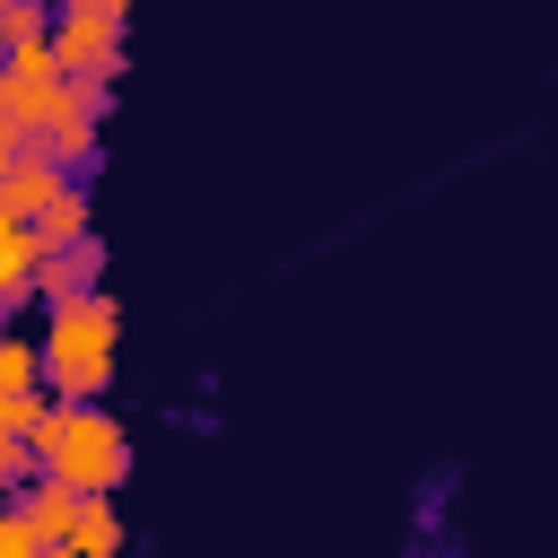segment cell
Segmentation results:
<instances>
[{
    "label": "cell",
    "mask_w": 558,
    "mask_h": 558,
    "mask_svg": "<svg viewBox=\"0 0 558 558\" xmlns=\"http://www.w3.org/2000/svg\"><path fill=\"white\" fill-rule=\"evenodd\" d=\"M0 9H9V0H0Z\"/></svg>",
    "instance_id": "cell-21"
},
{
    "label": "cell",
    "mask_w": 558,
    "mask_h": 558,
    "mask_svg": "<svg viewBox=\"0 0 558 558\" xmlns=\"http://www.w3.org/2000/svg\"><path fill=\"white\" fill-rule=\"evenodd\" d=\"M78 497H87V488H70V480H44V471H35V488H26L17 506L35 514V532H44V549H70V523H78Z\"/></svg>",
    "instance_id": "cell-7"
},
{
    "label": "cell",
    "mask_w": 558,
    "mask_h": 558,
    "mask_svg": "<svg viewBox=\"0 0 558 558\" xmlns=\"http://www.w3.org/2000/svg\"><path fill=\"white\" fill-rule=\"evenodd\" d=\"M61 192H70V166H61L52 148H26V157L0 174V201H9V218H44Z\"/></svg>",
    "instance_id": "cell-5"
},
{
    "label": "cell",
    "mask_w": 558,
    "mask_h": 558,
    "mask_svg": "<svg viewBox=\"0 0 558 558\" xmlns=\"http://www.w3.org/2000/svg\"><path fill=\"white\" fill-rule=\"evenodd\" d=\"M35 235H44V244H61V235H87V183H78V174H70V192H61V201L35 218Z\"/></svg>",
    "instance_id": "cell-12"
},
{
    "label": "cell",
    "mask_w": 558,
    "mask_h": 558,
    "mask_svg": "<svg viewBox=\"0 0 558 558\" xmlns=\"http://www.w3.org/2000/svg\"><path fill=\"white\" fill-rule=\"evenodd\" d=\"M9 61V78H0V113L26 131V148L52 131V113H61V87H70V70H61V52L52 44H17V52H0Z\"/></svg>",
    "instance_id": "cell-3"
},
{
    "label": "cell",
    "mask_w": 558,
    "mask_h": 558,
    "mask_svg": "<svg viewBox=\"0 0 558 558\" xmlns=\"http://www.w3.org/2000/svg\"><path fill=\"white\" fill-rule=\"evenodd\" d=\"M35 148H52L70 174H87V166H96V113H52V131H44Z\"/></svg>",
    "instance_id": "cell-10"
},
{
    "label": "cell",
    "mask_w": 558,
    "mask_h": 558,
    "mask_svg": "<svg viewBox=\"0 0 558 558\" xmlns=\"http://www.w3.org/2000/svg\"><path fill=\"white\" fill-rule=\"evenodd\" d=\"M52 0H9L0 9V52H17V44H52Z\"/></svg>",
    "instance_id": "cell-11"
},
{
    "label": "cell",
    "mask_w": 558,
    "mask_h": 558,
    "mask_svg": "<svg viewBox=\"0 0 558 558\" xmlns=\"http://www.w3.org/2000/svg\"><path fill=\"white\" fill-rule=\"evenodd\" d=\"M113 549H122L113 488H87V497H78V523H70V549H61V558H113Z\"/></svg>",
    "instance_id": "cell-8"
},
{
    "label": "cell",
    "mask_w": 558,
    "mask_h": 558,
    "mask_svg": "<svg viewBox=\"0 0 558 558\" xmlns=\"http://www.w3.org/2000/svg\"><path fill=\"white\" fill-rule=\"evenodd\" d=\"M17 384H44V340L0 331V392H17Z\"/></svg>",
    "instance_id": "cell-13"
},
{
    "label": "cell",
    "mask_w": 558,
    "mask_h": 558,
    "mask_svg": "<svg viewBox=\"0 0 558 558\" xmlns=\"http://www.w3.org/2000/svg\"><path fill=\"white\" fill-rule=\"evenodd\" d=\"M78 9H105V17H131V0H78Z\"/></svg>",
    "instance_id": "cell-16"
},
{
    "label": "cell",
    "mask_w": 558,
    "mask_h": 558,
    "mask_svg": "<svg viewBox=\"0 0 558 558\" xmlns=\"http://www.w3.org/2000/svg\"><path fill=\"white\" fill-rule=\"evenodd\" d=\"M61 17H52V52H61V70H122V17H105V9H78V0H52Z\"/></svg>",
    "instance_id": "cell-4"
},
{
    "label": "cell",
    "mask_w": 558,
    "mask_h": 558,
    "mask_svg": "<svg viewBox=\"0 0 558 558\" xmlns=\"http://www.w3.org/2000/svg\"><path fill=\"white\" fill-rule=\"evenodd\" d=\"M35 462H44V480H70V488H122L131 480V436L105 401L52 392V410L35 427Z\"/></svg>",
    "instance_id": "cell-1"
},
{
    "label": "cell",
    "mask_w": 558,
    "mask_h": 558,
    "mask_svg": "<svg viewBox=\"0 0 558 558\" xmlns=\"http://www.w3.org/2000/svg\"><path fill=\"white\" fill-rule=\"evenodd\" d=\"M0 331H9V305H0Z\"/></svg>",
    "instance_id": "cell-18"
},
{
    "label": "cell",
    "mask_w": 558,
    "mask_h": 558,
    "mask_svg": "<svg viewBox=\"0 0 558 558\" xmlns=\"http://www.w3.org/2000/svg\"><path fill=\"white\" fill-rule=\"evenodd\" d=\"M113 340H122L113 296H96V288L61 296L52 323H44V384L70 392V401H96V392L113 384Z\"/></svg>",
    "instance_id": "cell-2"
},
{
    "label": "cell",
    "mask_w": 558,
    "mask_h": 558,
    "mask_svg": "<svg viewBox=\"0 0 558 558\" xmlns=\"http://www.w3.org/2000/svg\"><path fill=\"white\" fill-rule=\"evenodd\" d=\"M96 270H105V244H96V227H87V235H61V244H44V270H35V288L61 305V296L96 288Z\"/></svg>",
    "instance_id": "cell-6"
},
{
    "label": "cell",
    "mask_w": 558,
    "mask_h": 558,
    "mask_svg": "<svg viewBox=\"0 0 558 558\" xmlns=\"http://www.w3.org/2000/svg\"><path fill=\"white\" fill-rule=\"evenodd\" d=\"M35 270H44V235H35V218H9V227H0V305H17V296L35 288Z\"/></svg>",
    "instance_id": "cell-9"
},
{
    "label": "cell",
    "mask_w": 558,
    "mask_h": 558,
    "mask_svg": "<svg viewBox=\"0 0 558 558\" xmlns=\"http://www.w3.org/2000/svg\"><path fill=\"white\" fill-rule=\"evenodd\" d=\"M17 157H26V131H17V122H9V113H0V174H9V166H17Z\"/></svg>",
    "instance_id": "cell-15"
},
{
    "label": "cell",
    "mask_w": 558,
    "mask_h": 558,
    "mask_svg": "<svg viewBox=\"0 0 558 558\" xmlns=\"http://www.w3.org/2000/svg\"><path fill=\"white\" fill-rule=\"evenodd\" d=\"M0 558H44V532L26 506H0Z\"/></svg>",
    "instance_id": "cell-14"
},
{
    "label": "cell",
    "mask_w": 558,
    "mask_h": 558,
    "mask_svg": "<svg viewBox=\"0 0 558 558\" xmlns=\"http://www.w3.org/2000/svg\"><path fill=\"white\" fill-rule=\"evenodd\" d=\"M0 497H9V480H0Z\"/></svg>",
    "instance_id": "cell-20"
},
{
    "label": "cell",
    "mask_w": 558,
    "mask_h": 558,
    "mask_svg": "<svg viewBox=\"0 0 558 558\" xmlns=\"http://www.w3.org/2000/svg\"><path fill=\"white\" fill-rule=\"evenodd\" d=\"M0 78H9V61H0Z\"/></svg>",
    "instance_id": "cell-19"
},
{
    "label": "cell",
    "mask_w": 558,
    "mask_h": 558,
    "mask_svg": "<svg viewBox=\"0 0 558 558\" xmlns=\"http://www.w3.org/2000/svg\"><path fill=\"white\" fill-rule=\"evenodd\" d=\"M0 227H9V201H0Z\"/></svg>",
    "instance_id": "cell-17"
}]
</instances>
